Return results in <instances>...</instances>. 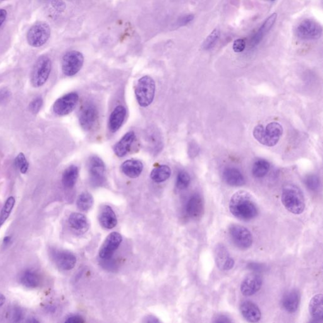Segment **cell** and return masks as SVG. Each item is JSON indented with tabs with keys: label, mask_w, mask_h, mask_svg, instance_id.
Instances as JSON below:
<instances>
[{
	"label": "cell",
	"mask_w": 323,
	"mask_h": 323,
	"mask_svg": "<svg viewBox=\"0 0 323 323\" xmlns=\"http://www.w3.org/2000/svg\"><path fill=\"white\" fill-rule=\"evenodd\" d=\"M148 320L147 321V323H155L159 322V321L157 320V318H154V317H149L147 318Z\"/></svg>",
	"instance_id": "49"
},
{
	"label": "cell",
	"mask_w": 323,
	"mask_h": 323,
	"mask_svg": "<svg viewBox=\"0 0 323 323\" xmlns=\"http://www.w3.org/2000/svg\"><path fill=\"white\" fill-rule=\"evenodd\" d=\"M43 100L40 97L36 98L30 102L29 105L30 111L33 114H37L39 112L42 106Z\"/></svg>",
	"instance_id": "38"
},
{
	"label": "cell",
	"mask_w": 323,
	"mask_h": 323,
	"mask_svg": "<svg viewBox=\"0 0 323 323\" xmlns=\"http://www.w3.org/2000/svg\"><path fill=\"white\" fill-rule=\"evenodd\" d=\"M21 318H22V313L21 310H16L14 311L13 313V319L14 322H20Z\"/></svg>",
	"instance_id": "44"
},
{
	"label": "cell",
	"mask_w": 323,
	"mask_h": 323,
	"mask_svg": "<svg viewBox=\"0 0 323 323\" xmlns=\"http://www.w3.org/2000/svg\"><path fill=\"white\" fill-rule=\"evenodd\" d=\"M15 204V200L14 197H10L6 200L3 206V209L1 210V215H0V227L3 226L4 222L8 219L11 211H12Z\"/></svg>",
	"instance_id": "33"
},
{
	"label": "cell",
	"mask_w": 323,
	"mask_h": 323,
	"mask_svg": "<svg viewBox=\"0 0 323 323\" xmlns=\"http://www.w3.org/2000/svg\"><path fill=\"white\" fill-rule=\"evenodd\" d=\"M186 211L189 217L194 220L202 217L205 211L204 201L199 194H194L186 204Z\"/></svg>",
	"instance_id": "16"
},
{
	"label": "cell",
	"mask_w": 323,
	"mask_h": 323,
	"mask_svg": "<svg viewBox=\"0 0 323 323\" xmlns=\"http://www.w3.org/2000/svg\"><path fill=\"white\" fill-rule=\"evenodd\" d=\"M68 222L76 231H83L87 228L88 225L87 217L80 213H72L69 217Z\"/></svg>",
	"instance_id": "30"
},
{
	"label": "cell",
	"mask_w": 323,
	"mask_h": 323,
	"mask_svg": "<svg viewBox=\"0 0 323 323\" xmlns=\"http://www.w3.org/2000/svg\"><path fill=\"white\" fill-rule=\"evenodd\" d=\"M171 175V170L166 165H160L152 170L150 177L155 183H162L167 180Z\"/></svg>",
	"instance_id": "29"
},
{
	"label": "cell",
	"mask_w": 323,
	"mask_h": 323,
	"mask_svg": "<svg viewBox=\"0 0 323 323\" xmlns=\"http://www.w3.org/2000/svg\"><path fill=\"white\" fill-rule=\"evenodd\" d=\"M9 97V91L7 89H2L0 90V102L5 101Z\"/></svg>",
	"instance_id": "43"
},
{
	"label": "cell",
	"mask_w": 323,
	"mask_h": 323,
	"mask_svg": "<svg viewBox=\"0 0 323 323\" xmlns=\"http://www.w3.org/2000/svg\"><path fill=\"white\" fill-rule=\"evenodd\" d=\"M242 316L246 321L251 323H257L262 318V313L258 306L250 301L242 302L239 307Z\"/></svg>",
	"instance_id": "17"
},
{
	"label": "cell",
	"mask_w": 323,
	"mask_h": 323,
	"mask_svg": "<svg viewBox=\"0 0 323 323\" xmlns=\"http://www.w3.org/2000/svg\"><path fill=\"white\" fill-rule=\"evenodd\" d=\"M78 168L75 165H71L64 171L62 176V183L67 188H73L77 181Z\"/></svg>",
	"instance_id": "27"
},
{
	"label": "cell",
	"mask_w": 323,
	"mask_h": 323,
	"mask_svg": "<svg viewBox=\"0 0 323 323\" xmlns=\"http://www.w3.org/2000/svg\"><path fill=\"white\" fill-rule=\"evenodd\" d=\"M94 205V198L90 193L83 192L79 196L76 205L78 209L82 212H87L92 208Z\"/></svg>",
	"instance_id": "32"
},
{
	"label": "cell",
	"mask_w": 323,
	"mask_h": 323,
	"mask_svg": "<svg viewBox=\"0 0 323 323\" xmlns=\"http://www.w3.org/2000/svg\"><path fill=\"white\" fill-rule=\"evenodd\" d=\"M7 17V11L6 9L0 8V27L3 24L4 21Z\"/></svg>",
	"instance_id": "45"
},
{
	"label": "cell",
	"mask_w": 323,
	"mask_h": 323,
	"mask_svg": "<svg viewBox=\"0 0 323 323\" xmlns=\"http://www.w3.org/2000/svg\"><path fill=\"white\" fill-rule=\"evenodd\" d=\"M51 66L49 57L44 55L38 58L31 73L30 80L33 87L38 88L45 84L51 73Z\"/></svg>",
	"instance_id": "5"
},
{
	"label": "cell",
	"mask_w": 323,
	"mask_h": 323,
	"mask_svg": "<svg viewBox=\"0 0 323 323\" xmlns=\"http://www.w3.org/2000/svg\"><path fill=\"white\" fill-rule=\"evenodd\" d=\"M2 1H3V0H2Z\"/></svg>",
	"instance_id": "52"
},
{
	"label": "cell",
	"mask_w": 323,
	"mask_h": 323,
	"mask_svg": "<svg viewBox=\"0 0 323 323\" xmlns=\"http://www.w3.org/2000/svg\"><path fill=\"white\" fill-rule=\"evenodd\" d=\"M126 116V109L123 106H118L112 111L109 119V130L112 133L117 131L123 125Z\"/></svg>",
	"instance_id": "22"
},
{
	"label": "cell",
	"mask_w": 323,
	"mask_h": 323,
	"mask_svg": "<svg viewBox=\"0 0 323 323\" xmlns=\"http://www.w3.org/2000/svg\"><path fill=\"white\" fill-rule=\"evenodd\" d=\"M135 93L136 100L140 106L146 107L150 106L155 97L154 80L149 76H143L136 83Z\"/></svg>",
	"instance_id": "4"
},
{
	"label": "cell",
	"mask_w": 323,
	"mask_h": 323,
	"mask_svg": "<svg viewBox=\"0 0 323 323\" xmlns=\"http://www.w3.org/2000/svg\"><path fill=\"white\" fill-rule=\"evenodd\" d=\"M215 323H231L232 320L225 315H219L215 318Z\"/></svg>",
	"instance_id": "42"
},
{
	"label": "cell",
	"mask_w": 323,
	"mask_h": 323,
	"mask_svg": "<svg viewBox=\"0 0 323 323\" xmlns=\"http://www.w3.org/2000/svg\"><path fill=\"white\" fill-rule=\"evenodd\" d=\"M297 35L306 40L319 39L322 37L323 28L317 21L313 19H305L299 23L296 29Z\"/></svg>",
	"instance_id": "8"
},
{
	"label": "cell",
	"mask_w": 323,
	"mask_h": 323,
	"mask_svg": "<svg viewBox=\"0 0 323 323\" xmlns=\"http://www.w3.org/2000/svg\"><path fill=\"white\" fill-rule=\"evenodd\" d=\"M214 257L217 267L221 271H229L235 265L233 258L223 244L219 243L215 246Z\"/></svg>",
	"instance_id": "13"
},
{
	"label": "cell",
	"mask_w": 323,
	"mask_h": 323,
	"mask_svg": "<svg viewBox=\"0 0 323 323\" xmlns=\"http://www.w3.org/2000/svg\"><path fill=\"white\" fill-rule=\"evenodd\" d=\"M271 1H275V0H271Z\"/></svg>",
	"instance_id": "51"
},
{
	"label": "cell",
	"mask_w": 323,
	"mask_h": 323,
	"mask_svg": "<svg viewBox=\"0 0 323 323\" xmlns=\"http://www.w3.org/2000/svg\"><path fill=\"white\" fill-rule=\"evenodd\" d=\"M6 298L3 294H0V307H1L5 303Z\"/></svg>",
	"instance_id": "48"
},
{
	"label": "cell",
	"mask_w": 323,
	"mask_h": 323,
	"mask_svg": "<svg viewBox=\"0 0 323 323\" xmlns=\"http://www.w3.org/2000/svg\"><path fill=\"white\" fill-rule=\"evenodd\" d=\"M135 138L136 135L133 131H130L125 134V135L114 147V151L117 156L119 157L125 156L130 152Z\"/></svg>",
	"instance_id": "21"
},
{
	"label": "cell",
	"mask_w": 323,
	"mask_h": 323,
	"mask_svg": "<svg viewBox=\"0 0 323 323\" xmlns=\"http://www.w3.org/2000/svg\"><path fill=\"white\" fill-rule=\"evenodd\" d=\"M88 172L91 181L95 185H100L106 179V169L104 162L99 157L92 156L88 160Z\"/></svg>",
	"instance_id": "12"
},
{
	"label": "cell",
	"mask_w": 323,
	"mask_h": 323,
	"mask_svg": "<svg viewBox=\"0 0 323 323\" xmlns=\"http://www.w3.org/2000/svg\"><path fill=\"white\" fill-rule=\"evenodd\" d=\"M20 283L27 288H36L40 284V277L37 273L27 270L21 274Z\"/></svg>",
	"instance_id": "28"
},
{
	"label": "cell",
	"mask_w": 323,
	"mask_h": 323,
	"mask_svg": "<svg viewBox=\"0 0 323 323\" xmlns=\"http://www.w3.org/2000/svg\"><path fill=\"white\" fill-rule=\"evenodd\" d=\"M51 36V28L44 21H37L29 28L27 33L28 44L33 47L44 45Z\"/></svg>",
	"instance_id": "6"
},
{
	"label": "cell",
	"mask_w": 323,
	"mask_h": 323,
	"mask_svg": "<svg viewBox=\"0 0 323 323\" xmlns=\"http://www.w3.org/2000/svg\"><path fill=\"white\" fill-rule=\"evenodd\" d=\"M305 184L308 189L315 191H317L320 186V181L319 178L315 174L310 175L305 179Z\"/></svg>",
	"instance_id": "37"
},
{
	"label": "cell",
	"mask_w": 323,
	"mask_h": 323,
	"mask_svg": "<svg viewBox=\"0 0 323 323\" xmlns=\"http://www.w3.org/2000/svg\"><path fill=\"white\" fill-rule=\"evenodd\" d=\"M194 18H195V16H194L192 14H188V15L181 16V17L178 20V23H178V25L180 26V27H182V26L187 25L194 20Z\"/></svg>",
	"instance_id": "40"
},
{
	"label": "cell",
	"mask_w": 323,
	"mask_h": 323,
	"mask_svg": "<svg viewBox=\"0 0 323 323\" xmlns=\"http://www.w3.org/2000/svg\"><path fill=\"white\" fill-rule=\"evenodd\" d=\"M123 238L120 234L114 232L107 237L99 250V257L102 259H109L120 246Z\"/></svg>",
	"instance_id": "14"
},
{
	"label": "cell",
	"mask_w": 323,
	"mask_h": 323,
	"mask_svg": "<svg viewBox=\"0 0 323 323\" xmlns=\"http://www.w3.org/2000/svg\"><path fill=\"white\" fill-rule=\"evenodd\" d=\"M220 36H221L220 30L217 28H215L206 38L205 41L203 42L202 44L203 49L208 51V50L213 48L214 45L216 44L218 40H219Z\"/></svg>",
	"instance_id": "34"
},
{
	"label": "cell",
	"mask_w": 323,
	"mask_h": 323,
	"mask_svg": "<svg viewBox=\"0 0 323 323\" xmlns=\"http://www.w3.org/2000/svg\"><path fill=\"white\" fill-rule=\"evenodd\" d=\"M65 322L68 323H83L85 322V321L80 316H73V317H69L65 321Z\"/></svg>",
	"instance_id": "41"
},
{
	"label": "cell",
	"mask_w": 323,
	"mask_h": 323,
	"mask_svg": "<svg viewBox=\"0 0 323 323\" xmlns=\"http://www.w3.org/2000/svg\"><path fill=\"white\" fill-rule=\"evenodd\" d=\"M10 241H11L10 237L6 236L3 239V243L5 244V245H7V244L10 243Z\"/></svg>",
	"instance_id": "50"
},
{
	"label": "cell",
	"mask_w": 323,
	"mask_h": 323,
	"mask_svg": "<svg viewBox=\"0 0 323 323\" xmlns=\"http://www.w3.org/2000/svg\"><path fill=\"white\" fill-rule=\"evenodd\" d=\"M231 214L238 219L250 221L258 215V209L252 195L247 191L240 190L234 193L229 203Z\"/></svg>",
	"instance_id": "1"
},
{
	"label": "cell",
	"mask_w": 323,
	"mask_h": 323,
	"mask_svg": "<svg viewBox=\"0 0 323 323\" xmlns=\"http://www.w3.org/2000/svg\"><path fill=\"white\" fill-rule=\"evenodd\" d=\"M270 168V164L267 160H258L253 164L252 173L255 178H262L267 175Z\"/></svg>",
	"instance_id": "31"
},
{
	"label": "cell",
	"mask_w": 323,
	"mask_h": 323,
	"mask_svg": "<svg viewBox=\"0 0 323 323\" xmlns=\"http://www.w3.org/2000/svg\"><path fill=\"white\" fill-rule=\"evenodd\" d=\"M282 203L292 214L299 215L305 211L306 203L301 189L294 184H287L282 189Z\"/></svg>",
	"instance_id": "2"
},
{
	"label": "cell",
	"mask_w": 323,
	"mask_h": 323,
	"mask_svg": "<svg viewBox=\"0 0 323 323\" xmlns=\"http://www.w3.org/2000/svg\"><path fill=\"white\" fill-rule=\"evenodd\" d=\"M230 238L240 250H247L253 244V236L247 228L238 224H232L229 228Z\"/></svg>",
	"instance_id": "7"
},
{
	"label": "cell",
	"mask_w": 323,
	"mask_h": 323,
	"mask_svg": "<svg viewBox=\"0 0 323 323\" xmlns=\"http://www.w3.org/2000/svg\"><path fill=\"white\" fill-rule=\"evenodd\" d=\"M121 169L126 176L130 178H136L142 173L143 166L142 162L139 160L131 159L123 162Z\"/></svg>",
	"instance_id": "24"
},
{
	"label": "cell",
	"mask_w": 323,
	"mask_h": 323,
	"mask_svg": "<svg viewBox=\"0 0 323 323\" xmlns=\"http://www.w3.org/2000/svg\"><path fill=\"white\" fill-rule=\"evenodd\" d=\"M223 178L227 184L231 186H242L245 185L246 181L243 174L238 169L228 167L224 170Z\"/></svg>",
	"instance_id": "23"
},
{
	"label": "cell",
	"mask_w": 323,
	"mask_h": 323,
	"mask_svg": "<svg viewBox=\"0 0 323 323\" xmlns=\"http://www.w3.org/2000/svg\"><path fill=\"white\" fill-rule=\"evenodd\" d=\"M52 4L55 8L58 9V10H61V9H63V3L61 2L60 0H54L52 2Z\"/></svg>",
	"instance_id": "46"
},
{
	"label": "cell",
	"mask_w": 323,
	"mask_h": 323,
	"mask_svg": "<svg viewBox=\"0 0 323 323\" xmlns=\"http://www.w3.org/2000/svg\"><path fill=\"white\" fill-rule=\"evenodd\" d=\"M323 296L322 294L313 297L310 301L309 310L313 319L317 322L322 321L323 318Z\"/></svg>",
	"instance_id": "26"
},
{
	"label": "cell",
	"mask_w": 323,
	"mask_h": 323,
	"mask_svg": "<svg viewBox=\"0 0 323 323\" xmlns=\"http://www.w3.org/2000/svg\"><path fill=\"white\" fill-rule=\"evenodd\" d=\"M250 268L253 270H256L257 271H259L260 269H262V267L258 264H251L250 265Z\"/></svg>",
	"instance_id": "47"
},
{
	"label": "cell",
	"mask_w": 323,
	"mask_h": 323,
	"mask_svg": "<svg viewBox=\"0 0 323 323\" xmlns=\"http://www.w3.org/2000/svg\"><path fill=\"white\" fill-rule=\"evenodd\" d=\"M98 219L100 226L106 229H113L118 223L116 214L108 205H104L100 209Z\"/></svg>",
	"instance_id": "20"
},
{
	"label": "cell",
	"mask_w": 323,
	"mask_h": 323,
	"mask_svg": "<svg viewBox=\"0 0 323 323\" xmlns=\"http://www.w3.org/2000/svg\"><path fill=\"white\" fill-rule=\"evenodd\" d=\"M283 134V128L277 122L270 123L264 128L262 125L255 127L253 136L255 139L262 145L267 147H274L279 143Z\"/></svg>",
	"instance_id": "3"
},
{
	"label": "cell",
	"mask_w": 323,
	"mask_h": 323,
	"mask_svg": "<svg viewBox=\"0 0 323 323\" xmlns=\"http://www.w3.org/2000/svg\"><path fill=\"white\" fill-rule=\"evenodd\" d=\"M55 263L59 269L66 270H71L75 267L76 258L73 254L68 251H58L54 254Z\"/></svg>",
	"instance_id": "18"
},
{
	"label": "cell",
	"mask_w": 323,
	"mask_h": 323,
	"mask_svg": "<svg viewBox=\"0 0 323 323\" xmlns=\"http://www.w3.org/2000/svg\"><path fill=\"white\" fill-rule=\"evenodd\" d=\"M262 284L263 280L261 275L258 274L249 275L241 282V293L246 297L253 296L260 290Z\"/></svg>",
	"instance_id": "15"
},
{
	"label": "cell",
	"mask_w": 323,
	"mask_h": 323,
	"mask_svg": "<svg viewBox=\"0 0 323 323\" xmlns=\"http://www.w3.org/2000/svg\"><path fill=\"white\" fill-rule=\"evenodd\" d=\"M84 62V57L80 52L71 51L66 52L62 59V71L64 75L71 76L81 70Z\"/></svg>",
	"instance_id": "9"
},
{
	"label": "cell",
	"mask_w": 323,
	"mask_h": 323,
	"mask_svg": "<svg viewBox=\"0 0 323 323\" xmlns=\"http://www.w3.org/2000/svg\"><path fill=\"white\" fill-rule=\"evenodd\" d=\"M301 303V294L297 289H292L284 294L282 299V308L287 312L294 313L298 311Z\"/></svg>",
	"instance_id": "19"
},
{
	"label": "cell",
	"mask_w": 323,
	"mask_h": 323,
	"mask_svg": "<svg viewBox=\"0 0 323 323\" xmlns=\"http://www.w3.org/2000/svg\"><path fill=\"white\" fill-rule=\"evenodd\" d=\"M246 41L243 39H236L234 42L233 50L236 52H242L245 51L246 48Z\"/></svg>",
	"instance_id": "39"
},
{
	"label": "cell",
	"mask_w": 323,
	"mask_h": 323,
	"mask_svg": "<svg viewBox=\"0 0 323 323\" xmlns=\"http://www.w3.org/2000/svg\"><path fill=\"white\" fill-rule=\"evenodd\" d=\"M98 118V110L93 102H85L79 111V122L83 130L89 131L94 126Z\"/></svg>",
	"instance_id": "10"
},
{
	"label": "cell",
	"mask_w": 323,
	"mask_h": 323,
	"mask_svg": "<svg viewBox=\"0 0 323 323\" xmlns=\"http://www.w3.org/2000/svg\"><path fill=\"white\" fill-rule=\"evenodd\" d=\"M78 95L76 92H71L59 98L54 102L53 111L58 116H66L75 109L78 102Z\"/></svg>",
	"instance_id": "11"
},
{
	"label": "cell",
	"mask_w": 323,
	"mask_h": 323,
	"mask_svg": "<svg viewBox=\"0 0 323 323\" xmlns=\"http://www.w3.org/2000/svg\"><path fill=\"white\" fill-rule=\"evenodd\" d=\"M15 163L21 174H25L27 172L29 165L23 153H20L17 155L15 159Z\"/></svg>",
	"instance_id": "36"
},
{
	"label": "cell",
	"mask_w": 323,
	"mask_h": 323,
	"mask_svg": "<svg viewBox=\"0 0 323 323\" xmlns=\"http://www.w3.org/2000/svg\"><path fill=\"white\" fill-rule=\"evenodd\" d=\"M277 18V14L274 13L265 20V22L263 23V25L261 26L259 30H258V32L255 33L252 39H251V44L252 46H256V45L260 44V42L263 39V37H265V35L269 32V30L274 26Z\"/></svg>",
	"instance_id": "25"
},
{
	"label": "cell",
	"mask_w": 323,
	"mask_h": 323,
	"mask_svg": "<svg viewBox=\"0 0 323 323\" xmlns=\"http://www.w3.org/2000/svg\"><path fill=\"white\" fill-rule=\"evenodd\" d=\"M191 178L187 172L182 171L179 172L176 179V187L183 190L190 185Z\"/></svg>",
	"instance_id": "35"
}]
</instances>
